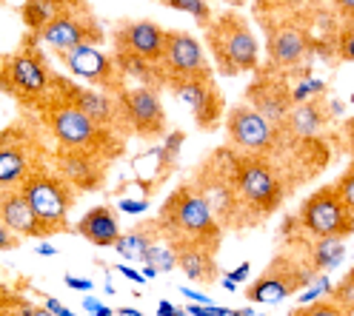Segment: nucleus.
Returning <instances> with one entry per match:
<instances>
[{
    "mask_svg": "<svg viewBox=\"0 0 354 316\" xmlns=\"http://www.w3.org/2000/svg\"><path fill=\"white\" fill-rule=\"evenodd\" d=\"M158 228L171 248L197 245L217 254L220 239H223V228H220L217 217L212 214L209 202L197 194L192 183L169 194V199L163 202V208L158 214Z\"/></svg>",
    "mask_w": 354,
    "mask_h": 316,
    "instance_id": "obj_1",
    "label": "nucleus"
},
{
    "mask_svg": "<svg viewBox=\"0 0 354 316\" xmlns=\"http://www.w3.org/2000/svg\"><path fill=\"white\" fill-rule=\"evenodd\" d=\"M40 111H43V120H46V128L52 131V137L60 143V148L97 154L109 163L123 154V137L120 134L97 126L95 120H88L83 111H77L75 106L49 97L46 106H43Z\"/></svg>",
    "mask_w": 354,
    "mask_h": 316,
    "instance_id": "obj_2",
    "label": "nucleus"
},
{
    "mask_svg": "<svg viewBox=\"0 0 354 316\" xmlns=\"http://www.w3.org/2000/svg\"><path fill=\"white\" fill-rule=\"evenodd\" d=\"M234 188L249 225L272 217L283 206L286 191H289L274 163H269L266 157L243 154V151H234Z\"/></svg>",
    "mask_w": 354,
    "mask_h": 316,
    "instance_id": "obj_3",
    "label": "nucleus"
},
{
    "mask_svg": "<svg viewBox=\"0 0 354 316\" xmlns=\"http://www.w3.org/2000/svg\"><path fill=\"white\" fill-rule=\"evenodd\" d=\"M206 43L214 55V66L223 77H234L243 72H257L260 46L249 29V20L240 12H223L206 26Z\"/></svg>",
    "mask_w": 354,
    "mask_h": 316,
    "instance_id": "obj_4",
    "label": "nucleus"
},
{
    "mask_svg": "<svg viewBox=\"0 0 354 316\" xmlns=\"http://www.w3.org/2000/svg\"><path fill=\"white\" fill-rule=\"evenodd\" d=\"M192 186L209 202L220 228H223V225H249L243 202L234 188V148L232 146L212 151L209 160L197 168Z\"/></svg>",
    "mask_w": 354,
    "mask_h": 316,
    "instance_id": "obj_5",
    "label": "nucleus"
},
{
    "mask_svg": "<svg viewBox=\"0 0 354 316\" xmlns=\"http://www.w3.org/2000/svg\"><path fill=\"white\" fill-rule=\"evenodd\" d=\"M17 188L24 194V199L29 202L32 214L37 217L43 237H52V234H60L69 228L66 219H69L77 191L66 183L60 174L46 171V168H35Z\"/></svg>",
    "mask_w": 354,
    "mask_h": 316,
    "instance_id": "obj_6",
    "label": "nucleus"
},
{
    "mask_svg": "<svg viewBox=\"0 0 354 316\" xmlns=\"http://www.w3.org/2000/svg\"><path fill=\"white\" fill-rule=\"evenodd\" d=\"M297 225L312 239H346L354 234V211L346 206L335 183L320 186L300 202Z\"/></svg>",
    "mask_w": 354,
    "mask_h": 316,
    "instance_id": "obj_7",
    "label": "nucleus"
},
{
    "mask_svg": "<svg viewBox=\"0 0 354 316\" xmlns=\"http://www.w3.org/2000/svg\"><path fill=\"white\" fill-rule=\"evenodd\" d=\"M52 3H55V17L40 29L37 34L40 43H46L57 55L72 52L83 46V43H88V46L103 43L106 32L83 0H52Z\"/></svg>",
    "mask_w": 354,
    "mask_h": 316,
    "instance_id": "obj_8",
    "label": "nucleus"
},
{
    "mask_svg": "<svg viewBox=\"0 0 354 316\" xmlns=\"http://www.w3.org/2000/svg\"><path fill=\"white\" fill-rule=\"evenodd\" d=\"M315 270L308 268L297 254L280 251L272 257V262L266 265L263 274L246 288V299L249 302H263V305H274L292 293H300L315 282Z\"/></svg>",
    "mask_w": 354,
    "mask_h": 316,
    "instance_id": "obj_9",
    "label": "nucleus"
},
{
    "mask_svg": "<svg viewBox=\"0 0 354 316\" xmlns=\"http://www.w3.org/2000/svg\"><path fill=\"white\" fill-rule=\"evenodd\" d=\"M263 29H266V46H269V60L274 66V72L289 75L292 69L306 60V55L312 52L315 40L312 32L300 17L292 14H263Z\"/></svg>",
    "mask_w": 354,
    "mask_h": 316,
    "instance_id": "obj_10",
    "label": "nucleus"
},
{
    "mask_svg": "<svg viewBox=\"0 0 354 316\" xmlns=\"http://www.w3.org/2000/svg\"><path fill=\"white\" fill-rule=\"evenodd\" d=\"M3 80H6V92H12L20 103L43 108L46 100L52 97V69L43 60V55L32 46L17 52L6 60L3 66Z\"/></svg>",
    "mask_w": 354,
    "mask_h": 316,
    "instance_id": "obj_11",
    "label": "nucleus"
},
{
    "mask_svg": "<svg viewBox=\"0 0 354 316\" xmlns=\"http://www.w3.org/2000/svg\"><path fill=\"white\" fill-rule=\"evenodd\" d=\"M226 134H229L232 148H237L243 154L266 157V160H269V154L277 151V146L283 140V131L277 126H272L266 117H260L257 111L252 106H246V103L229 108Z\"/></svg>",
    "mask_w": 354,
    "mask_h": 316,
    "instance_id": "obj_12",
    "label": "nucleus"
},
{
    "mask_svg": "<svg viewBox=\"0 0 354 316\" xmlns=\"http://www.w3.org/2000/svg\"><path fill=\"white\" fill-rule=\"evenodd\" d=\"M115 100H118L126 131H135L143 140H154L160 134H166V108H163L158 88L126 86L123 92L115 95Z\"/></svg>",
    "mask_w": 354,
    "mask_h": 316,
    "instance_id": "obj_13",
    "label": "nucleus"
},
{
    "mask_svg": "<svg viewBox=\"0 0 354 316\" xmlns=\"http://www.w3.org/2000/svg\"><path fill=\"white\" fill-rule=\"evenodd\" d=\"M52 97L75 106L77 111H83L88 120H95L97 126L120 134V137L126 134V126H123V117H120V108H118L115 95L97 92V88H83V86L72 83L69 77H60V75L52 72Z\"/></svg>",
    "mask_w": 354,
    "mask_h": 316,
    "instance_id": "obj_14",
    "label": "nucleus"
},
{
    "mask_svg": "<svg viewBox=\"0 0 354 316\" xmlns=\"http://www.w3.org/2000/svg\"><path fill=\"white\" fill-rule=\"evenodd\" d=\"M158 69H160L163 86L180 83V80H197V77H214L201 40L192 37L189 32L166 29V49Z\"/></svg>",
    "mask_w": 354,
    "mask_h": 316,
    "instance_id": "obj_15",
    "label": "nucleus"
},
{
    "mask_svg": "<svg viewBox=\"0 0 354 316\" xmlns=\"http://www.w3.org/2000/svg\"><path fill=\"white\" fill-rule=\"evenodd\" d=\"M60 60H63V66H66V72L69 75L86 80L88 86H95V88H106V95H118V92L126 88V77L120 75L115 57L103 55L97 46L83 43V46L60 55Z\"/></svg>",
    "mask_w": 354,
    "mask_h": 316,
    "instance_id": "obj_16",
    "label": "nucleus"
},
{
    "mask_svg": "<svg viewBox=\"0 0 354 316\" xmlns=\"http://www.w3.org/2000/svg\"><path fill=\"white\" fill-rule=\"evenodd\" d=\"M243 103L252 106L260 117H266L272 126L283 128L286 120L292 115V86L286 80V75L280 72H263L252 80V86L246 88V95H243Z\"/></svg>",
    "mask_w": 354,
    "mask_h": 316,
    "instance_id": "obj_17",
    "label": "nucleus"
},
{
    "mask_svg": "<svg viewBox=\"0 0 354 316\" xmlns=\"http://www.w3.org/2000/svg\"><path fill=\"white\" fill-rule=\"evenodd\" d=\"M171 95L186 103L194 115L197 128L203 131H214L223 120V95L214 83V77H197V80H180V83H171Z\"/></svg>",
    "mask_w": 354,
    "mask_h": 316,
    "instance_id": "obj_18",
    "label": "nucleus"
},
{
    "mask_svg": "<svg viewBox=\"0 0 354 316\" xmlns=\"http://www.w3.org/2000/svg\"><path fill=\"white\" fill-rule=\"evenodd\" d=\"M112 40H115V52L160 66V57L166 49V29L151 23V20H126V23L115 29Z\"/></svg>",
    "mask_w": 354,
    "mask_h": 316,
    "instance_id": "obj_19",
    "label": "nucleus"
},
{
    "mask_svg": "<svg viewBox=\"0 0 354 316\" xmlns=\"http://www.w3.org/2000/svg\"><path fill=\"white\" fill-rule=\"evenodd\" d=\"M57 174L69 183L75 191H97L106 179V166L109 160L97 154H86V151H69L60 148L57 151Z\"/></svg>",
    "mask_w": 354,
    "mask_h": 316,
    "instance_id": "obj_20",
    "label": "nucleus"
},
{
    "mask_svg": "<svg viewBox=\"0 0 354 316\" xmlns=\"http://www.w3.org/2000/svg\"><path fill=\"white\" fill-rule=\"evenodd\" d=\"M32 154L26 148V134L9 128L0 134V191L17 188L32 174Z\"/></svg>",
    "mask_w": 354,
    "mask_h": 316,
    "instance_id": "obj_21",
    "label": "nucleus"
},
{
    "mask_svg": "<svg viewBox=\"0 0 354 316\" xmlns=\"http://www.w3.org/2000/svg\"><path fill=\"white\" fill-rule=\"evenodd\" d=\"M0 222L17 237V239H35L43 237V228L37 217L32 214L29 202L24 199L20 188H6L0 191Z\"/></svg>",
    "mask_w": 354,
    "mask_h": 316,
    "instance_id": "obj_22",
    "label": "nucleus"
},
{
    "mask_svg": "<svg viewBox=\"0 0 354 316\" xmlns=\"http://www.w3.org/2000/svg\"><path fill=\"white\" fill-rule=\"evenodd\" d=\"M75 231L92 245L115 248V242L120 239V217L112 206H95L77 219Z\"/></svg>",
    "mask_w": 354,
    "mask_h": 316,
    "instance_id": "obj_23",
    "label": "nucleus"
},
{
    "mask_svg": "<svg viewBox=\"0 0 354 316\" xmlns=\"http://www.w3.org/2000/svg\"><path fill=\"white\" fill-rule=\"evenodd\" d=\"M174 251H177V268H180L192 282L212 285L220 279V265H217L214 251H206V248H197V245L174 248Z\"/></svg>",
    "mask_w": 354,
    "mask_h": 316,
    "instance_id": "obj_24",
    "label": "nucleus"
},
{
    "mask_svg": "<svg viewBox=\"0 0 354 316\" xmlns=\"http://www.w3.org/2000/svg\"><path fill=\"white\" fill-rule=\"evenodd\" d=\"M163 239V234H160V228H158V219L154 222H143L140 228H135V231H129V234H120V239L115 242V251L123 257V259H129V262H149V257H151V248L158 245Z\"/></svg>",
    "mask_w": 354,
    "mask_h": 316,
    "instance_id": "obj_25",
    "label": "nucleus"
},
{
    "mask_svg": "<svg viewBox=\"0 0 354 316\" xmlns=\"http://www.w3.org/2000/svg\"><path fill=\"white\" fill-rule=\"evenodd\" d=\"M312 239V237H308ZM308 268L315 270V274H326V270L331 268H337L346 257V248L340 239H312V245L303 248V254H297Z\"/></svg>",
    "mask_w": 354,
    "mask_h": 316,
    "instance_id": "obj_26",
    "label": "nucleus"
},
{
    "mask_svg": "<svg viewBox=\"0 0 354 316\" xmlns=\"http://www.w3.org/2000/svg\"><path fill=\"white\" fill-rule=\"evenodd\" d=\"M186 143V134L183 131H171V134H166V140L154 148V163H158V183L166 177V174H171V168L177 166V157H180V146Z\"/></svg>",
    "mask_w": 354,
    "mask_h": 316,
    "instance_id": "obj_27",
    "label": "nucleus"
},
{
    "mask_svg": "<svg viewBox=\"0 0 354 316\" xmlns=\"http://www.w3.org/2000/svg\"><path fill=\"white\" fill-rule=\"evenodd\" d=\"M20 14H24L26 29L32 34H40V29L55 17V3L52 0H26L24 9H20Z\"/></svg>",
    "mask_w": 354,
    "mask_h": 316,
    "instance_id": "obj_28",
    "label": "nucleus"
},
{
    "mask_svg": "<svg viewBox=\"0 0 354 316\" xmlns=\"http://www.w3.org/2000/svg\"><path fill=\"white\" fill-rule=\"evenodd\" d=\"M328 299L337 302L348 316H354V268L337 279V285L328 290Z\"/></svg>",
    "mask_w": 354,
    "mask_h": 316,
    "instance_id": "obj_29",
    "label": "nucleus"
},
{
    "mask_svg": "<svg viewBox=\"0 0 354 316\" xmlns=\"http://www.w3.org/2000/svg\"><path fill=\"white\" fill-rule=\"evenodd\" d=\"M289 316H348L337 302H331L328 297L326 299H315V302H306V305H297Z\"/></svg>",
    "mask_w": 354,
    "mask_h": 316,
    "instance_id": "obj_30",
    "label": "nucleus"
},
{
    "mask_svg": "<svg viewBox=\"0 0 354 316\" xmlns=\"http://www.w3.org/2000/svg\"><path fill=\"white\" fill-rule=\"evenodd\" d=\"M169 9H177V12H186L192 17H197V23L203 29L212 23V9L206 0H169Z\"/></svg>",
    "mask_w": 354,
    "mask_h": 316,
    "instance_id": "obj_31",
    "label": "nucleus"
},
{
    "mask_svg": "<svg viewBox=\"0 0 354 316\" xmlns=\"http://www.w3.org/2000/svg\"><path fill=\"white\" fill-rule=\"evenodd\" d=\"M323 88H326V83H323V80H306V83H300V86H295V88H292V103H295V106L308 103L315 95H323Z\"/></svg>",
    "mask_w": 354,
    "mask_h": 316,
    "instance_id": "obj_32",
    "label": "nucleus"
},
{
    "mask_svg": "<svg viewBox=\"0 0 354 316\" xmlns=\"http://www.w3.org/2000/svg\"><path fill=\"white\" fill-rule=\"evenodd\" d=\"M337 191L343 194V199H346V206L354 211V160L346 166V171L340 174V179H337Z\"/></svg>",
    "mask_w": 354,
    "mask_h": 316,
    "instance_id": "obj_33",
    "label": "nucleus"
},
{
    "mask_svg": "<svg viewBox=\"0 0 354 316\" xmlns=\"http://www.w3.org/2000/svg\"><path fill=\"white\" fill-rule=\"evenodd\" d=\"M337 57L346 63H354V26L340 29L337 34Z\"/></svg>",
    "mask_w": 354,
    "mask_h": 316,
    "instance_id": "obj_34",
    "label": "nucleus"
},
{
    "mask_svg": "<svg viewBox=\"0 0 354 316\" xmlns=\"http://www.w3.org/2000/svg\"><path fill=\"white\" fill-rule=\"evenodd\" d=\"M0 316H55L46 305H26V302H20L15 310H9V313H0Z\"/></svg>",
    "mask_w": 354,
    "mask_h": 316,
    "instance_id": "obj_35",
    "label": "nucleus"
},
{
    "mask_svg": "<svg viewBox=\"0 0 354 316\" xmlns=\"http://www.w3.org/2000/svg\"><path fill=\"white\" fill-rule=\"evenodd\" d=\"M343 146H346L348 157L354 160V117H348V120L343 123Z\"/></svg>",
    "mask_w": 354,
    "mask_h": 316,
    "instance_id": "obj_36",
    "label": "nucleus"
},
{
    "mask_svg": "<svg viewBox=\"0 0 354 316\" xmlns=\"http://www.w3.org/2000/svg\"><path fill=\"white\" fill-rule=\"evenodd\" d=\"M20 245V239L6 228L3 222H0V251H12V248H17Z\"/></svg>",
    "mask_w": 354,
    "mask_h": 316,
    "instance_id": "obj_37",
    "label": "nucleus"
},
{
    "mask_svg": "<svg viewBox=\"0 0 354 316\" xmlns=\"http://www.w3.org/2000/svg\"><path fill=\"white\" fill-rule=\"evenodd\" d=\"M149 208V202L146 199H135V202H131V199H123L120 202V211H126V214H143Z\"/></svg>",
    "mask_w": 354,
    "mask_h": 316,
    "instance_id": "obj_38",
    "label": "nucleus"
},
{
    "mask_svg": "<svg viewBox=\"0 0 354 316\" xmlns=\"http://www.w3.org/2000/svg\"><path fill=\"white\" fill-rule=\"evenodd\" d=\"M335 6H337V12L346 17V23L354 26V0H335Z\"/></svg>",
    "mask_w": 354,
    "mask_h": 316,
    "instance_id": "obj_39",
    "label": "nucleus"
},
{
    "mask_svg": "<svg viewBox=\"0 0 354 316\" xmlns=\"http://www.w3.org/2000/svg\"><path fill=\"white\" fill-rule=\"evenodd\" d=\"M115 270H120V274H123L126 279H131L135 285H143V282H146V277L140 274V270H135V268H131V265H118Z\"/></svg>",
    "mask_w": 354,
    "mask_h": 316,
    "instance_id": "obj_40",
    "label": "nucleus"
},
{
    "mask_svg": "<svg viewBox=\"0 0 354 316\" xmlns=\"http://www.w3.org/2000/svg\"><path fill=\"white\" fill-rule=\"evenodd\" d=\"M63 282L69 285V288H75V290H92V288H95L92 279H80V277H72V274H66Z\"/></svg>",
    "mask_w": 354,
    "mask_h": 316,
    "instance_id": "obj_41",
    "label": "nucleus"
},
{
    "mask_svg": "<svg viewBox=\"0 0 354 316\" xmlns=\"http://www.w3.org/2000/svg\"><path fill=\"white\" fill-rule=\"evenodd\" d=\"M249 270H252V265L249 262H243V265H237L232 274H229V279L234 282V285H240V282H246V277H249Z\"/></svg>",
    "mask_w": 354,
    "mask_h": 316,
    "instance_id": "obj_42",
    "label": "nucleus"
},
{
    "mask_svg": "<svg viewBox=\"0 0 354 316\" xmlns=\"http://www.w3.org/2000/svg\"><path fill=\"white\" fill-rule=\"evenodd\" d=\"M43 305H46V308H49L55 316H75L69 308H63V305H60L57 299H52V297H46V302H43Z\"/></svg>",
    "mask_w": 354,
    "mask_h": 316,
    "instance_id": "obj_43",
    "label": "nucleus"
},
{
    "mask_svg": "<svg viewBox=\"0 0 354 316\" xmlns=\"http://www.w3.org/2000/svg\"><path fill=\"white\" fill-rule=\"evenodd\" d=\"M83 308H86V313H92V316H95V313L103 308V302H97L95 297H86V299H83Z\"/></svg>",
    "mask_w": 354,
    "mask_h": 316,
    "instance_id": "obj_44",
    "label": "nucleus"
},
{
    "mask_svg": "<svg viewBox=\"0 0 354 316\" xmlns=\"http://www.w3.org/2000/svg\"><path fill=\"white\" fill-rule=\"evenodd\" d=\"M180 313V308H174L171 302H160L158 305V316H177Z\"/></svg>",
    "mask_w": 354,
    "mask_h": 316,
    "instance_id": "obj_45",
    "label": "nucleus"
},
{
    "mask_svg": "<svg viewBox=\"0 0 354 316\" xmlns=\"http://www.w3.org/2000/svg\"><path fill=\"white\" fill-rule=\"evenodd\" d=\"M37 254H40V257H55V254H57V248H52V245L43 242V245L37 248Z\"/></svg>",
    "mask_w": 354,
    "mask_h": 316,
    "instance_id": "obj_46",
    "label": "nucleus"
},
{
    "mask_svg": "<svg viewBox=\"0 0 354 316\" xmlns=\"http://www.w3.org/2000/svg\"><path fill=\"white\" fill-rule=\"evenodd\" d=\"M229 316H260V313H254L252 308H240V310H229Z\"/></svg>",
    "mask_w": 354,
    "mask_h": 316,
    "instance_id": "obj_47",
    "label": "nucleus"
},
{
    "mask_svg": "<svg viewBox=\"0 0 354 316\" xmlns=\"http://www.w3.org/2000/svg\"><path fill=\"white\" fill-rule=\"evenodd\" d=\"M143 277L146 279H154V277H158V270H154L151 265H143Z\"/></svg>",
    "mask_w": 354,
    "mask_h": 316,
    "instance_id": "obj_48",
    "label": "nucleus"
},
{
    "mask_svg": "<svg viewBox=\"0 0 354 316\" xmlns=\"http://www.w3.org/2000/svg\"><path fill=\"white\" fill-rule=\"evenodd\" d=\"M118 313H120V316H143V313H140V310H135V308H120Z\"/></svg>",
    "mask_w": 354,
    "mask_h": 316,
    "instance_id": "obj_49",
    "label": "nucleus"
},
{
    "mask_svg": "<svg viewBox=\"0 0 354 316\" xmlns=\"http://www.w3.org/2000/svg\"><path fill=\"white\" fill-rule=\"evenodd\" d=\"M95 316H115V310H112V308H106V305H103V308H100V310H97Z\"/></svg>",
    "mask_w": 354,
    "mask_h": 316,
    "instance_id": "obj_50",
    "label": "nucleus"
},
{
    "mask_svg": "<svg viewBox=\"0 0 354 316\" xmlns=\"http://www.w3.org/2000/svg\"><path fill=\"white\" fill-rule=\"evenodd\" d=\"M0 92H6V80H3V69H0Z\"/></svg>",
    "mask_w": 354,
    "mask_h": 316,
    "instance_id": "obj_51",
    "label": "nucleus"
},
{
    "mask_svg": "<svg viewBox=\"0 0 354 316\" xmlns=\"http://www.w3.org/2000/svg\"><path fill=\"white\" fill-rule=\"evenodd\" d=\"M177 316H189V310H180V313H177Z\"/></svg>",
    "mask_w": 354,
    "mask_h": 316,
    "instance_id": "obj_52",
    "label": "nucleus"
},
{
    "mask_svg": "<svg viewBox=\"0 0 354 316\" xmlns=\"http://www.w3.org/2000/svg\"><path fill=\"white\" fill-rule=\"evenodd\" d=\"M160 3H166V6H169V0H160Z\"/></svg>",
    "mask_w": 354,
    "mask_h": 316,
    "instance_id": "obj_53",
    "label": "nucleus"
},
{
    "mask_svg": "<svg viewBox=\"0 0 354 316\" xmlns=\"http://www.w3.org/2000/svg\"><path fill=\"white\" fill-rule=\"evenodd\" d=\"M351 106H354V95H351Z\"/></svg>",
    "mask_w": 354,
    "mask_h": 316,
    "instance_id": "obj_54",
    "label": "nucleus"
}]
</instances>
